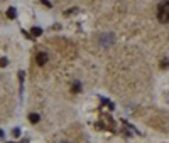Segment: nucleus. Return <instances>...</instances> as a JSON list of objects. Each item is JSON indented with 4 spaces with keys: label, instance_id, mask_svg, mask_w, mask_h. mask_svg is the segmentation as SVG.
<instances>
[{
    "label": "nucleus",
    "instance_id": "obj_1",
    "mask_svg": "<svg viewBox=\"0 0 169 143\" xmlns=\"http://www.w3.org/2000/svg\"><path fill=\"white\" fill-rule=\"evenodd\" d=\"M157 19L162 24H168L169 22V0H162L157 5Z\"/></svg>",
    "mask_w": 169,
    "mask_h": 143
},
{
    "label": "nucleus",
    "instance_id": "obj_2",
    "mask_svg": "<svg viewBox=\"0 0 169 143\" xmlns=\"http://www.w3.org/2000/svg\"><path fill=\"white\" fill-rule=\"evenodd\" d=\"M113 40H115L113 34H102V36H100V44H102V47H110L113 44Z\"/></svg>",
    "mask_w": 169,
    "mask_h": 143
},
{
    "label": "nucleus",
    "instance_id": "obj_3",
    "mask_svg": "<svg viewBox=\"0 0 169 143\" xmlns=\"http://www.w3.org/2000/svg\"><path fill=\"white\" fill-rule=\"evenodd\" d=\"M47 61H49V57H47V54L46 52H39L37 56H36V62H37L39 66H44Z\"/></svg>",
    "mask_w": 169,
    "mask_h": 143
},
{
    "label": "nucleus",
    "instance_id": "obj_4",
    "mask_svg": "<svg viewBox=\"0 0 169 143\" xmlns=\"http://www.w3.org/2000/svg\"><path fill=\"white\" fill-rule=\"evenodd\" d=\"M31 34L34 37H37V36L42 34V29H41V27H32V29H31Z\"/></svg>",
    "mask_w": 169,
    "mask_h": 143
},
{
    "label": "nucleus",
    "instance_id": "obj_5",
    "mask_svg": "<svg viewBox=\"0 0 169 143\" xmlns=\"http://www.w3.org/2000/svg\"><path fill=\"white\" fill-rule=\"evenodd\" d=\"M15 15H17L15 9H14V7H10V9L7 10V17H9V19H15Z\"/></svg>",
    "mask_w": 169,
    "mask_h": 143
},
{
    "label": "nucleus",
    "instance_id": "obj_6",
    "mask_svg": "<svg viewBox=\"0 0 169 143\" xmlns=\"http://www.w3.org/2000/svg\"><path fill=\"white\" fill-rule=\"evenodd\" d=\"M29 121H31V123H37V121H39V115L31 113V115H29Z\"/></svg>",
    "mask_w": 169,
    "mask_h": 143
},
{
    "label": "nucleus",
    "instance_id": "obj_7",
    "mask_svg": "<svg viewBox=\"0 0 169 143\" xmlns=\"http://www.w3.org/2000/svg\"><path fill=\"white\" fill-rule=\"evenodd\" d=\"M71 88H73V93H79V91H81V84L76 81V83H73V86H71Z\"/></svg>",
    "mask_w": 169,
    "mask_h": 143
},
{
    "label": "nucleus",
    "instance_id": "obj_8",
    "mask_svg": "<svg viewBox=\"0 0 169 143\" xmlns=\"http://www.w3.org/2000/svg\"><path fill=\"white\" fill-rule=\"evenodd\" d=\"M5 66H9V59L7 57H2L0 59V68H5Z\"/></svg>",
    "mask_w": 169,
    "mask_h": 143
},
{
    "label": "nucleus",
    "instance_id": "obj_9",
    "mask_svg": "<svg viewBox=\"0 0 169 143\" xmlns=\"http://www.w3.org/2000/svg\"><path fill=\"white\" fill-rule=\"evenodd\" d=\"M168 66H169V61H168V59H162V61H161V68H162V69H166Z\"/></svg>",
    "mask_w": 169,
    "mask_h": 143
},
{
    "label": "nucleus",
    "instance_id": "obj_10",
    "mask_svg": "<svg viewBox=\"0 0 169 143\" xmlns=\"http://www.w3.org/2000/svg\"><path fill=\"white\" fill-rule=\"evenodd\" d=\"M12 135L17 138V136H20V128H14V131H12Z\"/></svg>",
    "mask_w": 169,
    "mask_h": 143
},
{
    "label": "nucleus",
    "instance_id": "obj_11",
    "mask_svg": "<svg viewBox=\"0 0 169 143\" xmlns=\"http://www.w3.org/2000/svg\"><path fill=\"white\" fill-rule=\"evenodd\" d=\"M41 3H42V5H46V7H47V9H49V7H51V2H47V0H41Z\"/></svg>",
    "mask_w": 169,
    "mask_h": 143
},
{
    "label": "nucleus",
    "instance_id": "obj_12",
    "mask_svg": "<svg viewBox=\"0 0 169 143\" xmlns=\"http://www.w3.org/2000/svg\"><path fill=\"white\" fill-rule=\"evenodd\" d=\"M59 143H69V142H59Z\"/></svg>",
    "mask_w": 169,
    "mask_h": 143
}]
</instances>
